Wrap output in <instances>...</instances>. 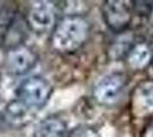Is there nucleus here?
Returning <instances> with one entry per match:
<instances>
[{"mask_svg":"<svg viewBox=\"0 0 153 137\" xmlns=\"http://www.w3.org/2000/svg\"><path fill=\"white\" fill-rule=\"evenodd\" d=\"M89 33V22L81 15L70 14L55 24L51 33V46L61 54H72L86 44Z\"/></svg>","mask_w":153,"mask_h":137,"instance_id":"nucleus-1","label":"nucleus"},{"mask_svg":"<svg viewBox=\"0 0 153 137\" xmlns=\"http://www.w3.org/2000/svg\"><path fill=\"white\" fill-rule=\"evenodd\" d=\"M51 93L53 87L45 78L40 76H32L19 84L16 95L17 99L37 112L47 104Z\"/></svg>","mask_w":153,"mask_h":137,"instance_id":"nucleus-2","label":"nucleus"},{"mask_svg":"<svg viewBox=\"0 0 153 137\" xmlns=\"http://www.w3.org/2000/svg\"><path fill=\"white\" fill-rule=\"evenodd\" d=\"M126 85L127 77L123 72H110L95 84L93 96L98 104L113 105L120 98Z\"/></svg>","mask_w":153,"mask_h":137,"instance_id":"nucleus-3","label":"nucleus"},{"mask_svg":"<svg viewBox=\"0 0 153 137\" xmlns=\"http://www.w3.org/2000/svg\"><path fill=\"white\" fill-rule=\"evenodd\" d=\"M128 1L108 0L102 4V17L105 25L114 33L127 30L133 20V5Z\"/></svg>","mask_w":153,"mask_h":137,"instance_id":"nucleus-4","label":"nucleus"},{"mask_svg":"<svg viewBox=\"0 0 153 137\" xmlns=\"http://www.w3.org/2000/svg\"><path fill=\"white\" fill-rule=\"evenodd\" d=\"M27 24L32 31L42 34L55 26L56 6L51 1H34L27 12Z\"/></svg>","mask_w":153,"mask_h":137,"instance_id":"nucleus-5","label":"nucleus"},{"mask_svg":"<svg viewBox=\"0 0 153 137\" xmlns=\"http://www.w3.org/2000/svg\"><path fill=\"white\" fill-rule=\"evenodd\" d=\"M38 63V55L31 47L15 45L6 54L5 65L7 71L13 76H23L31 71Z\"/></svg>","mask_w":153,"mask_h":137,"instance_id":"nucleus-6","label":"nucleus"},{"mask_svg":"<svg viewBox=\"0 0 153 137\" xmlns=\"http://www.w3.org/2000/svg\"><path fill=\"white\" fill-rule=\"evenodd\" d=\"M130 112L136 119L153 117V79L140 81L130 95Z\"/></svg>","mask_w":153,"mask_h":137,"instance_id":"nucleus-7","label":"nucleus"},{"mask_svg":"<svg viewBox=\"0 0 153 137\" xmlns=\"http://www.w3.org/2000/svg\"><path fill=\"white\" fill-rule=\"evenodd\" d=\"M36 111L30 109L27 105L22 103L19 99H13L6 105L5 109V120L7 124L13 127L21 128L27 124L34 116Z\"/></svg>","mask_w":153,"mask_h":137,"instance_id":"nucleus-8","label":"nucleus"},{"mask_svg":"<svg viewBox=\"0 0 153 137\" xmlns=\"http://www.w3.org/2000/svg\"><path fill=\"white\" fill-rule=\"evenodd\" d=\"M69 128L65 120L58 116H49L41 120L36 129L34 137H69Z\"/></svg>","mask_w":153,"mask_h":137,"instance_id":"nucleus-9","label":"nucleus"},{"mask_svg":"<svg viewBox=\"0 0 153 137\" xmlns=\"http://www.w3.org/2000/svg\"><path fill=\"white\" fill-rule=\"evenodd\" d=\"M153 52L146 42L133 44L126 55L128 65L134 70H143L146 67L152 59Z\"/></svg>","mask_w":153,"mask_h":137,"instance_id":"nucleus-10","label":"nucleus"},{"mask_svg":"<svg viewBox=\"0 0 153 137\" xmlns=\"http://www.w3.org/2000/svg\"><path fill=\"white\" fill-rule=\"evenodd\" d=\"M69 137H101L95 128L90 126H79L69 133Z\"/></svg>","mask_w":153,"mask_h":137,"instance_id":"nucleus-11","label":"nucleus"},{"mask_svg":"<svg viewBox=\"0 0 153 137\" xmlns=\"http://www.w3.org/2000/svg\"><path fill=\"white\" fill-rule=\"evenodd\" d=\"M151 65H152V69H153V55H152V59H151V63H150Z\"/></svg>","mask_w":153,"mask_h":137,"instance_id":"nucleus-12","label":"nucleus"},{"mask_svg":"<svg viewBox=\"0 0 153 137\" xmlns=\"http://www.w3.org/2000/svg\"><path fill=\"white\" fill-rule=\"evenodd\" d=\"M0 82H1V74H0Z\"/></svg>","mask_w":153,"mask_h":137,"instance_id":"nucleus-13","label":"nucleus"},{"mask_svg":"<svg viewBox=\"0 0 153 137\" xmlns=\"http://www.w3.org/2000/svg\"><path fill=\"white\" fill-rule=\"evenodd\" d=\"M0 129H1V124H0Z\"/></svg>","mask_w":153,"mask_h":137,"instance_id":"nucleus-14","label":"nucleus"},{"mask_svg":"<svg viewBox=\"0 0 153 137\" xmlns=\"http://www.w3.org/2000/svg\"><path fill=\"white\" fill-rule=\"evenodd\" d=\"M152 14H153V10H152Z\"/></svg>","mask_w":153,"mask_h":137,"instance_id":"nucleus-15","label":"nucleus"}]
</instances>
